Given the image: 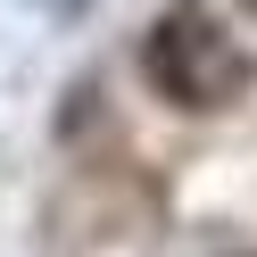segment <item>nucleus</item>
<instances>
[{
    "label": "nucleus",
    "mask_w": 257,
    "mask_h": 257,
    "mask_svg": "<svg viewBox=\"0 0 257 257\" xmlns=\"http://www.w3.org/2000/svg\"><path fill=\"white\" fill-rule=\"evenodd\" d=\"M150 75H158L183 108H216L224 91L249 83L240 50H232L207 17H166V25H158V42H150Z\"/></svg>",
    "instance_id": "obj_1"
}]
</instances>
